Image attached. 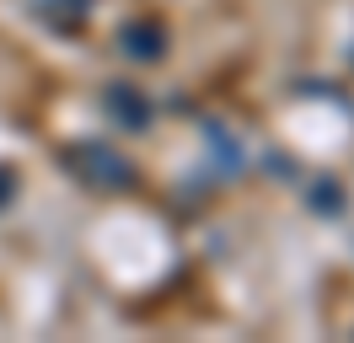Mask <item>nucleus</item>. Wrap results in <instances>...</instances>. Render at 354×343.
I'll return each mask as SVG.
<instances>
[{
  "instance_id": "1",
  "label": "nucleus",
  "mask_w": 354,
  "mask_h": 343,
  "mask_svg": "<svg viewBox=\"0 0 354 343\" xmlns=\"http://www.w3.org/2000/svg\"><path fill=\"white\" fill-rule=\"evenodd\" d=\"M65 167L75 183H86L91 193H124L140 183V172L124 150L113 145H97V140H81V145H65Z\"/></svg>"
},
{
  "instance_id": "2",
  "label": "nucleus",
  "mask_w": 354,
  "mask_h": 343,
  "mask_svg": "<svg viewBox=\"0 0 354 343\" xmlns=\"http://www.w3.org/2000/svg\"><path fill=\"white\" fill-rule=\"evenodd\" d=\"M102 107H108L113 124L129 129V134L151 129V102H145V91H134V81H113L108 91H102Z\"/></svg>"
},
{
  "instance_id": "3",
  "label": "nucleus",
  "mask_w": 354,
  "mask_h": 343,
  "mask_svg": "<svg viewBox=\"0 0 354 343\" xmlns=\"http://www.w3.org/2000/svg\"><path fill=\"white\" fill-rule=\"evenodd\" d=\"M118 48L129 54L134 64H156L161 54H167V27L156 17H145V21H129L124 33H118Z\"/></svg>"
},
{
  "instance_id": "4",
  "label": "nucleus",
  "mask_w": 354,
  "mask_h": 343,
  "mask_svg": "<svg viewBox=\"0 0 354 343\" xmlns=\"http://www.w3.org/2000/svg\"><path fill=\"white\" fill-rule=\"evenodd\" d=\"M204 145H209V172H215V177H225V183L242 177V145H236L221 124H204Z\"/></svg>"
},
{
  "instance_id": "5",
  "label": "nucleus",
  "mask_w": 354,
  "mask_h": 343,
  "mask_svg": "<svg viewBox=\"0 0 354 343\" xmlns=\"http://www.w3.org/2000/svg\"><path fill=\"white\" fill-rule=\"evenodd\" d=\"M32 11H38L48 27H59V33H75V27L91 17V0H32Z\"/></svg>"
},
{
  "instance_id": "6",
  "label": "nucleus",
  "mask_w": 354,
  "mask_h": 343,
  "mask_svg": "<svg viewBox=\"0 0 354 343\" xmlns=\"http://www.w3.org/2000/svg\"><path fill=\"white\" fill-rule=\"evenodd\" d=\"M306 204H311L317 214H328V220L349 210V198H344V188H338L333 177H317V183H306Z\"/></svg>"
},
{
  "instance_id": "7",
  "label": "nucleus",
  "mask_w": 354,
  "mask_h": 343,
  "mask_svg": "<svg viewBox=\"0 0 354 343\" xmlns=\"http://www.w3.org/2000/svg\"><path fill=\"white\" fill-rule=\"evenodd\" d=\"M11 198H17V172H11V167H0V210H6Z\"/></svg>"
}]
</instances>
